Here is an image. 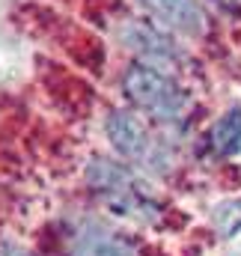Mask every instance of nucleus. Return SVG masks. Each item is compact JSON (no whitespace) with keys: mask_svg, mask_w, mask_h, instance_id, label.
Masks as SVG:
<instances>
[{"mask_svg":"<svg viewBox=\"0 0 241 256\" xmlns=\"http://www.w3.org/2000/svg\"><path fill=\"white\" fill-rule=\"evenodd\" d=\"M86 182L102 196L104 206H110V212H116L128 220L155 224L161 214V200H158L155 188L120 161L96 158L86 167Z\"/></svg>","mask_w":241,"mask_h":256,"instance_id":"f257e3e1","label":"nucleus"},{"mask_svg":"<svg viewBox=\"0 0 241 256\" xmlns=\"http://www.w3.org/2000/svg\"><path fill=\"white\" fill-rule=\"evenodd\" d=\"M122 90H125V96L134 108H140L149 116L164 120V122L182 120L190 108L188 92L170 74H164L155 66H131L122 74Z\"/></svg>","mask_w":241,"mask_h":256,"instance_id":"f03ea898","label":"nucleus"},{"mask_svg":"<svg viewBox=\"0 0 241 256\" xmlns=\"http://www.w3.org/2000/svg\"><path fill=\"white\" fill-rule=\"evenodd\" d=\"M108 140L110 146L120 152L125 161L137 164V167H146V170H155V173H164L170 170V152L167 146L149 134V128L143 126L134 114L128 110H114L108 116Z\"/></svg>","mask_w":241,"mask_h":256,"instance_id":"7ed1b4c3","label":"nucleus"},{"mask_svg":"<svg viewBox=\"0 0 241 256\" xmlns=\"http://www.w3.org/2000/svg\"><path fill=\"white\" fill-rule=\"evenodd\" d=\"M68 256H137L134 244L98 220H78L68 230Z\"/></svg>","mask_w":241,"mask_h":256,"instance_id":"20e7f679","label":"nucleus"},{"mask_svg":"<svg viewBox=\"0 0 241 256\" xmlns=\"http://www.w3.org/2000/svg\"><path fill=\"white\" fill-rule=\"evenodd\" d=\"M120 39L125 48H131L134 54L152 60V63H167V60H179V48L158 33V27L143 24V21H125L120 27Z\"/></svg>","mask_w":241,"mask_h":256,"instance_id":"39448f33","label":"nucleus"},{"mask_svg":"<svg viewBox=\"0 0 241 256\" xmlns=\"http://www.w3.org/2000/svg\"><path fill=\"white\" fill-rule=\"evenodd\" d=\"M137 3L161 24L173 27L176 33H184V36L206 33V15L196 0H137Z\"/></svg>","mask_w":241,"mask_h":256,"instance_id":"423d86ee","label":"nucleus"},{"mask_svg":"<svg viewBox=\"0 0 241 256\" xmlns=\"http://www.w3.org/2000/svg\"><path fill=\"white\" fill-rule=\"evenodd\" d=\"M208 143L220 158H232L241 155V110L232 108L226 110L208 131Z\"/></svg>","mask_w":241,"mask_h":256,"instance_id":"0eeeda50","label":"nucleus"},{"mask_svg":"<svg viewBox=\"0 0 241 256\" xmlns=\"http://www.w3.org/2000/svg\"><path fill=\"white\" fill-rule=\"evenodd\" d=\"M212 224H214L218 236H224V238L238 236L241 232V196L220 202V206L212 212Z\"/></svg>","mask_w":241,"mask_h":256,"instance_id":"6e6552de","label":"nucleus"},{"mask_svg":"<svg viewBox=\"0 0 241 256\" xmlns=\"http://www.w3.org/2000/svg\"><path fill=\"white\" fill-rule=\"evenodd\" d=\"M0 256H30L27 250L15 248V244H0Z\"/></svg>","mask_w":241,"mask_h":256,"instance_id":"1a4fd4ad","label":"nucleus"},{"mask_svg":"<svg viewBox=\"0 0 241 256\" xmlns=\"http://www.w3.org/2000/svg\"><path fill=\"white\" fill-rule=\"evenodd\" d=\"M224 3H241V0H224Z\"/></svg>","mask_w":241,"mask_h":256,"instance_id":"9d476101","label":"nucleus"}]
</instances>
